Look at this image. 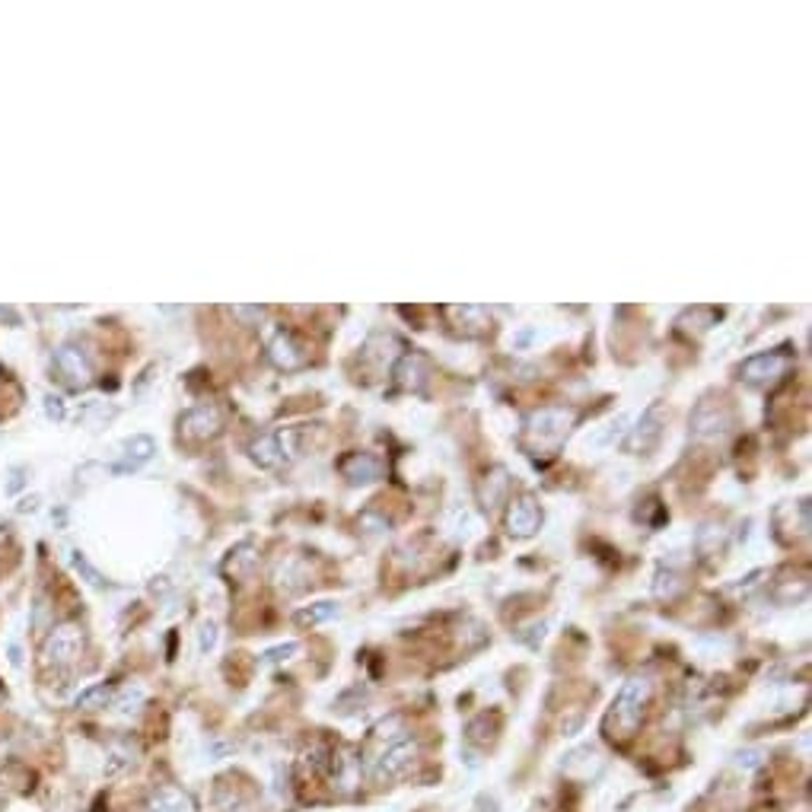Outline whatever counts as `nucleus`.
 <instances>
[{
  "mask_svg": "<svg viewBox=\"0 0 812 812\" xmlns=\"http://www.w3.org/2000/svg\"><path fill=\"white\" fill-rule=\"evenodd\" d=\"M679 589H682V583H679V577H675L673 571H666V573L659 571L657 583H653V593H657L659 599H663V595H666V599H673V595L679 593Z\"/></svg>",
  "mask_w": 812,
  "mask_h": 812,
  "instance_id": "b1692460",
  "label": "nucleus"
},
{
  "mask_svg": "<svg viewBox=\"0 0 812 812\" xmlns=\"http://www.w3.org/2000/svg\"><path fill=\"white\" fill-rule=\"evenodd\" d=\"M122 462L112 469V472H138L140 465H147L150 459H154L156 453V443L154 437H147V433H134V437H128V440L122 443Z\"/></svg>",
  "mask_w": 812,
  "mask_h": 812,
  "instance_id": "9b49d317",
  "label": "nucleus"
},
{
  "mask_svg": "<svg viewBox=\"0 0 812 812\" xmlns=\"http://www.w3.org/2000/svg\"><path fill=\"white\" fill-rule=\"evenodd\" d=\"M268 357H271V364L280 367V370H296V367H303V360H306L300 344H296L287 332L274 335V341H271V348H268Z\"/></svg>",
  "mask_w": 812,
  "mask_h": 812,
  "instance_id": "ddd939ff",
  "label": "nucleus"
},
{
  "mask_svg": "<svg viewBox=\"0 0 812 812\" xmlns=\"http://www.w3.org/2000/svg\"><path fill=\"white\" fill-rule=\"evenodd\" d=\"M583 727V717H573V720H561V729L564 736H577V729Z\"/></svg>",
  "mask_w": 812,
  "mask_h": 812,
  "instance_id": "7c9ffc66",
  "label": "nucleus"
},
{
  "mask_svg": "<svg viewBox=\"0 0 812 812\" xmlns=\"http://www.w3.org/2000/svg\"><path fill=\"white\" fill-rule=\"evenodd\" d=\"M507 487H510V478H507V472H503V469H494V472L487 475L485 485H481V501H485L487 510H491V507H497V503L503 501Z\"/></svg>",
  "mask_w": 812,
  "mask_h": 812,
  "instance_id": "f3484780",
  "label": "nucleus"
},
{
  "mask_svg": "<svg viewBox=\"0 0 812 812\" xmlns=\"http://www.w3.org/2000/svg\"><path fill=\"white\" fill-rule=\"evenodd\" d=\"M539 526H541L539 503H535L532 497H519V501L510 507V513H507V529H510V535L529 539V535L539 532Z\"/></svg>",
  "mask_w": 812,
  "mask_h": 812,
  "instance_id": "1a4fd4ad",
  "label": "nucleus"
},
{
  "mask_svg": "<svg viewBox=\"0 0 812 812\" xmlns=\"http://www.w3.org/2000/svg\"><path fill=\"white\" fill-rule=\"evenodd\" d=\"M338 615V603H332V599H322V603H312V605H306V609H300L294 615L296 619V625H322V621H328V619H335Z\"/></svg>",
  "mask_w": 812,
  "mask_h": 812,
  "instance_id": "dca6fc26",
  "label": "nucleus"
},
{
  "mask_svg": "<svg viewBox=\"0 0 812 812\" xmlns=\"http://www.w3.org/2000/svg\"><path fill=\"white\" fill-rule=\"evenodd\" d=\"M51 373H54V379H58V382H64L67 389H86L90 382H93L90 360H86L83 351L74 348V344H64V348L54 351Z\"/></svg>",
  "mask_w": 812,
  "mask_h": 812,
  "instance_id": "39448f33",
  "label": "nucleus"
},
{
  "mask_svg": "<svg viewBox=\"0 0 812 812\" xmlns=\"http://www.w3.org/2000/svg\"><path fill=\"white\" fill-rule=\"evenodd\" d=\"M0 319H10V322H13V325L20 322V319H16V312H13V310H0Z\"/></svg>",
  "mask_w": 812,
  "mask_h": 812,
  "instance_id": "473e14b6",
  "label": "nucleus"
},
{
  "mask_svg": "<svg viewBox=\"0 0 812 812\" xmlns=\"http://www.w3.org/2000/svg\"><path fill=\"white\" fill-rule=\"evenodd\" d=\"M300 650V643L296 641H287V643H280V647H274V650H264V659L268 663H280V659H290Z\"/></svg>",
  "mask_w": 812,
  "mask_h": 812,
  "instance_id": "cd10ccee",
  "label": "nucleus"
},
{
  "mask_svg": "<svg viewBox=\"0 0 812 812\" xmlns=\"http://www.w3.org/2000/svg\"><path fill=\"white\" fill-rule=\"evenodd\" d=\"M256 567V555H252V545H240L236 551H230V557H226L224 571L233 573V577H242V573H248Z\"/></svg>",
  "mask_w": 812,
  "mask_h": 812,
  "instance_id": "412c9836",
  "label": "nucleus"
},
{
  "mask_svg": "<svg viewBox=\"0 0 812 812\" xmlns=\"http://www.w3.org/2000/svg\"><path fill=\"white\" fill-rule=\"evenodd\" d=\"M418 367H424V357L421 354H408L402 357V367H398V382H402L405 389H421V373Z\"/></svg>",
  "mask_w": 812,
  "mask_h": 812,
  "instance_id": "4be33fe9",
  "label": "nucleus"
},
{
  "mask_svg": "<svg viewBox=\"0 0 812 812\" xmlns=\"http://www.w3.org/2000/svg\"><path fill=\"white\" fill-rule=\"evenodd\" d=\"M248 456H252L256 465H262V469H278V465L284 462L280 433H258L256 440L248 443Z\"/></svg>",
  "mask_w": 812,
  "mask_h": 812,
  "instance_id": "f8f14e48",
  "label": "nucleus"
},
{
  "mask_svg": "<svg viewBox=\"0 0 812 812\" xmlns=\"http://www.w3.org/2000/svg\"><path fill=\"white\" fill-rule=\"evenodd\" d=\"M650 682L647 679H631L621 685V691L615 695V701H611V711H609V729H615L611 736H619V739H627V736H635L637 727H641L643 720V707H647L650 701Z\"/></svg>",
  "mask_w": 812,
  "mask_h": 812,
  "instance_id": "f03ea898",
  "label": "nucleus"
},
{
  "mask_svg": "<svg viewBox=\"0 0 812 812\" xmlns=\"http://www.w3.org/2000/svg\"><path fill=\"white\" fill-rule=\"evenodd\" d=\"M144 698H147V691L140 689V685H122L118 691H112V701L108 704H112L115 713H131L144 704Z\"/></svg>",
  "mask_w": 812,
  "mask_h": 812,
  "instance_id": "a211bd4d",
  "label": "nucleus"
},
{
  "mask_svg": "<svg viewBox=\"0 0 812 812\" xmlns=\"http://www.w3.org/2000/svg\"><path fill=\"white\" fill-rule=\"evenodd\" d=\"M108 701H112V685H108V682L90 685V689H83L77 698H74V704H77V707H86V711H93V707H106Z\"/></svg>",
  "mask_w": 812,
  "mask_h": 812,
  "instance_id": "aec40b11",
  "label": "nucleus"
},
{
  "mask_svg": "<svg viewBox=\"0 0 812 812\" xmlns=\"http://www.w3.org/2000/svg\"><path fill=\"white\" fill-rule=\"evenodd\" d=\"M217 637H220V631H217L214 621H204V625L198 627V650H201V653H210V650L217 647Z\"/></svg>",
  "mask_w": 812,
  "mask_h": 812,
  "instance_id": "a878e982",
  "label": "nucleus"
},
{
  "mask_svg": "<svg viewBox=\"0 0 812 812\" xmlns=\"http://www.w3.org/2000/svg\"><path fill=\"white\" fill-rule=\"evenodd\" d=\"M790 357L784 351H761V354H752L749 360L739 364V376L749 382V386H774L777 379L787 373Z\"/></svg>",
  "mask_w": 812,
  "mask_h": 812,
  "instance_id": "423d86ee",
  "label": "nucleus"
},
{
  "mask_svg": "<svg viewBox=\"0 0 812 812\" xmlns=\"http://www.w3.org/2000/svg\"><path fill=\"white\" fill-rule=\"evenodd\" d=\"M16 510H20V513H32V510H39V497H35V494H32V497H23V501H20V507H16Z\"/></svg>",
  "mask_w": 812,
  "mask_h": 812,
  "instance_id": "2f4dec72",
  "label": "nucleus"
},
{
  "mask_svg": "<svg viewBox=\"0 0 812 812\" xmlns=\"http://www.w3.org/2000/svg\"><path fill=\"white\" fill-rule=\"evenodd\" d=\"M83 653V631L80 625L74 621H64V625L51 627L42 643V659L48 666H64V663H74V659Z\"/></svg>",
  "mask_w": 812,
  "mask_h": 812,
  "instance_id": "20e7f679",
  "label": "nucleus"
},
{
  "mask_svg": "<svg viewBox=\"0 0 812 812\" xmlns=\"http://www.w3.org/2000/svg\"><path fill=\"white\" fill-rule=\"evenodd\" d=\"M704 408L711 411V418H704V414L695 411V418H691L695 437H720V433H727V427H729L727 408H720V405H713V402H704Z\"/></svg>",
  "mask_w": 812,
  "mask_h": 812,
  "instance_id": "2eb2a0df",
  "label": "nucleus"
},
{
  "mask_svg": "<svg viewBox=\"0 0 812 812\" xmlns=\"http://www.w3.org/2000/svg\"><path fill=\"white\" fill-rule=\"evenodd\" d=\"M134 765V749L124 743H115L106 749V774H122Z\"/></svg>",
  "mask_w": 812,
  "mask_h": 812,
  "instance_id": "6ab92c4d",
  "label": "nucleus"
},
{
  "mask_svg": "<svg viewBox=\"0 0 812 812\" xmlns=\"http://www.w3.org/2000/svg\"><path fill=\"white\" fill-rule=\"evenodd\" d=\"M573 421H577V414L571 408H561V405L532 411L526 418V427H523V446L529 449V456H555L561 443L567 440Z\"/></svg>",
  "mask_w": 812,
  "mask_h": 812,
  "instance_id": "f257e3e1",
  "label": "nucleus"
},
{
  "mask_svg": "<svg viewBox=\"0 0 812 812\" xmlns=\"http://www.w3.org/2000/svg\"><path fill=\"white\" fill-rule=\"evenodd\" d=\"M74 567H77L80 573L86 577V583H93V587H106V580H102V573L96 571L90 561H86V555H80V551H74Z\"/></svg>",
  "mask_w": 812,
  "mask_h": 812,
  "instance_id": "393cba45",
  "label": "nucleus"
},
{
  "mask_svg": "<svg viewBox=\"0 0 812 812\" xmlns=\"http://www.w3.org/2000/svg\"><path fill=\"white\" fill-rule=\"evenodd\" d=\"M108 418H115V408H112V405L106 408L102 402H86L83 411H80V421H83V424H90V427L102 424V421H108Z\"/></svg>",
  "mask_w": 812,
  "mask_h": 812,
  "instance_id": "5701e85b",
  "label": "nucleus"
},
{
  "mask_svg": "<svg viewBox=\"0 0 812 812\" xmlns=\"http://www.w3.org/2000/svg\"><path fill=\"white\" fill-rule=\"evenodd\" d=\"M147 812H198V809H194V800L188 797L185 790L160 787L154 797H150Z\"/></svg>",
  "mask_w": 812,
  "mask_h": 812,
  "instance_id": "4468645a",
  "label": "nucleus"
},
{
  "mask_svg": "<svg viewBox=\"0 0 812 812\" xmlns=\"http://www.w3.org/2000/svg\"><path fill=\"white\" fill-rule=\"evenodd\" d=\"M736 758H739V761H736L739 768H758L761 765V755H758V752H739Z\"/></svg>",
  "mask_w": 812,
  "mask_h": 812,
  "instance_id": "c756f323",
  "label": "nucleus"
},
{
  "mask_svg": "<svg viewBox=\"0 0 812 812\" xmlns=\"http://www.w3.org/2000/svg\"><path fill=\"white\" fill-rule=\"evenodd\" d=\"M178 427H182V437H185V440L201 443V440H214L217 433H220V427H224V421H220L217 408H210V405H198V408H192V411L182 414Z\"/></svg>",
  "mask_w": 812,
  "mask_h": 812,
  "instance_id": "6e6552de",
  "label": "nucleus"
},
{
  "mask_svg": "<svg viewBox=\"0 0 812 812\" xmlns=\"http://www.w3.org/2000/svg\"><path fill=\"white\" fill-rule=\"evenodd\" d=\"M341 475L351 485H370L382 475V459L373 456V453H351V456L341 459Z\"/></svg>",
  "mask_w": 812,
  "mask_h": 812,
  "instance_id": "9d476101",
  "label": "nucleus"
},
{
  "mask_svg": "<svg viewBox=\"0 0 812 812\" xmlns=\"http://www.w3.org/2000/svg\"><path fill=\"white\" fill-rule=\"evenodd\" d=\"M42 408H45V418H48V421H64V414H67V408H64V398H61V395H45V402H42Z\"/></svg>",
  "mask_w": 812,
  "mask_h": 812,
  "instance_id": "bb28decb",
  "label": "nucleus"
},
{
  "mask_svg": "<svg viewBox=\"0 0 812 812\" xmlns=\"http://www.w3.org/2000/svg\"><path fill=\"white\" fill-rule=\"evenodd\" d=\"M414 755H418L414 739H411L408 733H392L382 749L373 752V755L367 758V774H370L376 784L395 781V777H402V774L408 771Z\"/></svg>",
  "mask_w": 812,
  "mask_h": 812,
  "instance_id": "7ed1b4c3",
  "label": "nucleus"
},
{
  "mask_svg": "<svg viewBox=\"0 0 812 812\" xmlns=\"http://www.w3.org/2000/svg\"><path fill=\"white\" fill-rule=\"evenodd\" d=\"M23 481H26V469L20 465V469H13L10 472V481H7V494H16L20 487H23Z\"/></svg>",
  "mask_w": 812,
  "mask_h": 812,
  "instance_id": "c85d7f7f",
  "label": "nucleus"
},
{
  "mask_svg": "<svg viewBox=\"0 0 812 812\" xmlns=\"http://www.w3.org/2000/svg\"><path fill=\"white\" fill-rule=\"evenodd\" d=\"M663 427H666V408L659 402H653L641 414V421H637L635 430L627 433L625 449L627 453H635V456H647V453H653L657 443H659V437H663Z\"/></svg>",
  "mask_w": 812,
  "mask_h": 812,
  "instance_id": "0eeeda50",
  "label": "nucleus"
}]
</instances>
